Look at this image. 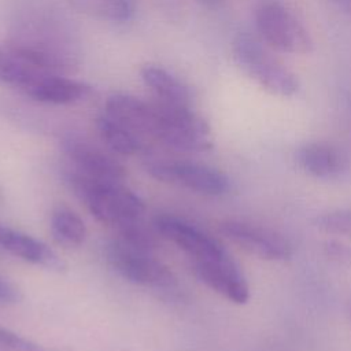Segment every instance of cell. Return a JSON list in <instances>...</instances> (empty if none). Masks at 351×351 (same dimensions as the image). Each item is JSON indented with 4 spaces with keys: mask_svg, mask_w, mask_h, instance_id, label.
Segmentation results:
<instances>
[{
    "mask_svg": "<svg viewBox=\"0 0 351 351\" xmlns=\"http://www.w3.org/2000/svg\"><path fill=\"white\" fill-rule=\"evenodd\" d=\"M8 45L26 60L56 73L78 67L80 43L71 27L48 8L25 11L15 22Z\"/></svg>",
    "mask_w": 351,
    "mask_h": 351,
    "instance_id": "6da1fadb",
    "label": "cell"
},
{
    "mask_svg": "<svg viewBox=\"0 0 351 351\" xmlns=\"http://www.w3.org/2000/svg\"><path fill=\"white\" fill-rule=\"evenodd\" d=\"M74 193L85 202L90 214L104 225L121 228L138 222L145 211V203L122 182L100 181L80 171L69 176Z\"/></svg>",
    "mask_w": 351,
    "mask_h": 351,
    "instance_id": "7a4b0ae2",
    "label": "cell"
},
{
    "mask_svg": "<svg viewBox=\"0 0 351 351\" xmlns=\"http://www.w3.org/2000/svg\"><path fill=\"white\" fill-rule=\"evenodd\" d=\"M14 59H15V55L7 45L0 47V82L3 84L7 82L11 67L14 64Z\"/></svg>",
    "mask_w": 351,
    "mask_h": 351,
    "instance_id": "cb8c5ba5",
    "label": "cell"
},
{
    "mask_svg": "<svg viewBox=\"0 0 351 351\" xmlns=\"http://www.w3.org/2000/svg\"><path fill=\"white\" fill-rule=\"evenodd\" d=\"M97 130L106 145L119 155H134L143 148L144 140L106 114L97 118Z\"/></svg>",
    "mask_w": 351,
    "mask_h": 351,
    "instance_id": "ac0fdd59",
    "label": "cell"
},
{
    "mask_svg": "<svg viewBox=\"0 0 351 351\" xmlns=\"http://www.w3.org/2000/svg\"><path fill=\"white\" fill-rule=\"evenodd\" d=\"M159 111L158 141L189 152H202L213 147L207 122L186 106H169L155 101Z\"/></svg>",
    "mask_w": 351,
    "mask_h": 351,
    "instance_id": "8992f818",
    "label": "cell"
},
{
    "mask_svg": "<svg viewBox=\"0 0 351 351\" xmlns=\"http://www.w3.org/2000/svg\"><path fill=\"white\" fill-rule=\"evenodd\" d=\"M315 225L322 232L351 237V210L326 213L315 219Z\"/></svg>",
    "mask_w": 351,
    "mask_h": 351,
    "instance_id": "ffe728a7",
    "label": "cell"
},
{
    "mask_svg": "<svg viewBox=\"0 0 351 351\" xmlns=\"http://www.w3.org/2000/svg\"><path fill=\"white\" fill-rule=\"evenodd\" d=\"M219 230L241 250L261 259L284 261L292 255L289 241L266 226L229 219L219 225Z\"/></svg>",
    "mask_w": 351,
    "mask_h": 351,
    "instance_id": "9c48e42d",
    "label": "cell"
},
{
    "mask_svg": "<svg viewBox=\"0 0 351 351\" xmlns=\"http://www.w3.org/2000/svg\"><path fill=\"white\" fill-rule=\"evenodd\" d=\"M197 1H200L203 5H206V7H210V8H217V7H219V5H222L225 1H228V0H197Z\"/></svg>",
    "mask_w": 351,
    "mask_h": 351,
    "instance_id": "484cf974",
    "label": "cell"
},
{
    "mask_svg": "<svg viewBox=\"0 0 351 351\" xmlns=\"http://www.w3.org/2000/svg\"><path fill=\"white\" fill-rule=\"evenodd\" d=\"M63 149L74 163L77 171L100 181L122 182L126 169L115 158L78 137H67Z\"/></svg>",
    "mask_w": 351,
    "mask_h": 351,
    "instance_id": "4fadbf2b",
    "label": "cell"
},
{
    "mask_svg": "<svg viewBox=\"0 0 351 351\" xmlns=\"http://www.w3.org/2000/svg\"><path fill=\"white\" fill-rule=\"evenodd\" d=\"M262 40L271 48L288 53H308L313 40L302 22L278 0H261L254 12Z\"/></svg>",
    "mask_w": 351,
    "mask_h": 351,
    "instance_id": "277c9868",
    "label": "cell"
},
{
    "mask_svg": "<svg viewBox=\"0 0 351 351\" xmlns=\"http://www.w3.org/2000/svg\"><path fill=\"white\" fill-rule=\"evenodd\" d=\"M296 162L308 174L319 178H330L344 167V159L337 148L326 143H308L296 152Z\"/></svg>",
    "mask_w": 351,
    "mask_h": 351,
    "instance_id": "2e32d148",
    "label": "cell"
},
{
    "mask_svg": "<svg viewBox=\"0 0 351 351\" xmlns=\"http://www.w3.org/2000/svg\"><path fill=\"white\" fill-rule=\"evenodd\" d=\"M106 256L110 266L133 284L158 288L176 284L174 273L156 261L149 251L136 248L118 237L107 244Z\"/></svg>",
    "mask_w": 351,
    "mask_h": 351,
    "instance_id": "52a82bcc",
    "label": "cell"
},
{
    "mask_svg": "<svg viewBox=\"0 0 351 351\" xmlns=\"http://www.w3.org/2000/svg\"><path fill=\"white\" fill-rule=\"evenodd\" d=\"M12 88L45 104H73L90 93V86L86 84L69 78L63 73L43 69L25 58Z\"/></svg>",
    "mask_w": 351,
    "mask_h": 351,
    "instance_id": "5b68a950",
    "label": "cell"
},
{
    "mask_svg": "<svg viewBox=\"0 0 351 351\" xmlns=\"http://www.w3.org/2000/svg\"><path fill=\"white\" fill-rule=\"evenodd\" d=\"M347 314H348L350 321H351V296H350V299H348V302H347Z\"/></svg>",
    "mask_w": 351,
    "mask_h": 351,
    "instance_id": "4316f807",
    "label": "cell"
},
{
    "mask_svg": "<svg viewBox=\"0 0 351 351\" xmlns=\"http://www.w3.org/2000/svg\"><path fill=\"white\" fill-rule=\"evenodd\" d=\"M78 12L100 21L125 23L134 15L133 0H67Z\"/></svg>",
    "mask_w": 351,
    "mask_h": 351,
    "instance_id": "e0dca14e",
    "label": "cell"
},
{
    "mask_svg": "<svg viewBox=\"0 0 351 351\" xmlns=\"http://www.w3.org/2000/svg\"><path fill=\"white\" fill-rule=\"evenodd\" d=\"M193 271L207 287L233 303L243 304L250 298L248 284L228 254L219 258L193 259Z\"/></svg>",
    "mask_w": 351,
    "mask_h": 351,
    "instance_id": "8fae6325",
    "label": "cell"
},
{
    "mask_svg": "<svg viewBox=\"0 0 351 351\" xmlns=\"http://www.w3.org/2000/svg\"><path fill=\"white\" fill-rule=\"evenodd\" d=\"M51 232L53 239L64 245H80L86 237L84 221L67 207H58L51 215Z\"/></svg>",
    "mask_w": 351,
    "mask_h": 351,
    "instance_id": "d6986e66",
    "label": "cell"
},
{
    "mask_svg": "<svg viewBox=\"0 0 351 351\" xmlns=\"http://www.w3.org/2000/svg\"><path fill=\"white\" fill-rule=\"evenodd\" d=\"M155 228L165 239L177 244L193 259L219 258L228 254L218 240L177 217L159 215L155 219Z\"/></svg>",
    "mask_w": 351,
    "mask_h": 351,
    "instance_id": "7c38bea8",
    "label": "cell"
},
{
    "mask_svg": "<svg viewBox=\"0 0 351 351\" xmlns=\"http://www.w3.org/2000/svg\"><path fill=\"white\" fill-rule=\"evenodd\" d=\"M0 247L14 256L53 271L60 273L67 267L66 262L47 244L3 225H0Z\"/></svg>",
    "mask_w": 351,
    "mask_h": 351,
    "instance_id": "5bb4252c",
    "label": "cell"
},
{
    "mask_svg": "<svg viewBox=\"0 0 351 351\" xmlns=\"http://www.w3.org/2000/svg\"><path fill=\"white\" fill-rule=\"evenodd\" d=\"M22 300V292L19 288L0 274V303L3 304H15Z\"/></svg>",
    "mask_w": 351,
    "mask_h": 351,
    "instance_id": "603a6c76",
    "label": "cell"
},
{
    "mask_svg": "<svg viewBox=\"0 0 351 351\" xmlns=\"http://www.w3.org/2000/svg\"><path fill=\"white\" fill-rule=\"evenodd\" d=\"M141 80L151 90L155 101L169 106L192 107L189 86L162 66L147 64L141 69Z\"/></svg>",
    "mask_w": 351,
    "mask_h": 351,
    "instance_id": "9a60e30c",
    "label": "cell"
},
{
    "mask_svg": "<svg viewBox=\"0 0 351 351\" xmlns=\"http://www.w3.org/2000/svg\"><path fill=\"white\" fill-rule=\"evenodd\" d=\"M324 250L330 259L351 267V247L350 245L330 240L324 244Z\"/></svg>",
    "mask_w": 351,
    "mask_h": 351,
    "instance_id": "7402d4cb",
    "label": "cell"
},
{
    "mask_svg": "<svg viewBox=\"0 0 351 351\" xmlns=\"http://www.w3.org/2000/svg\"><path fill=\"white\" fill-rule=\"evenodd\" d=\"M232 52L243 71L273 95L292 96L299 90V81L266 47L250 34H239L233 40Z\"/></svg>",
    "mask_w": 351,
    "mask_h": 351,
    "instance_id": "3957f363",
    "label": "cell"
},
{
    "mask_svg": "<svg viewBox=\"0 0 351 351\" xmlns=\"http://www.w3.org/2000/svg\"><path fill=\"white\" fill-rule=\"evenodd\" d=\"M0 346L11 351H47L40 344L27 340L10 329L0 328Z\"/></svg>",
    "mask_w": 351,
    "mask_h": 351,
    "instance_id": "44dd1931",
    "label": "cell"
},
{
    "mask_svg": "<svg viewBox=\"0 0 351 351\" xmlns=\"http://www.w3.org/2000/svg\"><path fill=\"white\" fill-rule=\"evenodd\" d=\"M104 114L133 132L141 140H158L160 121L155 101L148 103L132 95L114 93L106 101Z\"/></svg>",
    "mask_w": 351,
    "mask_h": 351,
    "instance_id": "30bf717a",
    "label": "cell"
},
{
    "mask_svg": "<svg viewBox=\"0 0 351 351\" xmlns=\"http://www.w3.org/2000/svg\"><path fill=\"white\" fill-rule=\"evenodd\" d=\"M339 10L351 16V0H330Z\"/></svg>",
    "mask_w": 351,
    "mask_h": 351,
    "instance_id": "d4e9b609",
    "label": "cell"
},
{
    "mask_svg": "<svg viewBox=\"0 0 351 351\" xmlns=\"http://www.w3.org/2000/svg\"><path fill=\"white\" fill-rule=\"evenodd\" d=\"M148 173L163 182L182 185L204 195H222L229 191V178L211 166L189 160H159L148 165Z\"/></svg>",
    "mask_w": 351,
    "mask_h": 351,
    "instance_id": "ba28073f",
    "label": "cell"
}]
</instances>
